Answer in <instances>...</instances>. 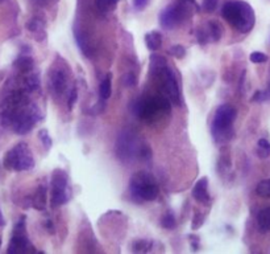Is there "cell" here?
Returning <instances> with one entry per match:
<instances>
[{"label": "cell", "mask_w": 270, "mask_h": 254, "mask_svg": "<svg viewBox=\"0 0 270 254\" xmlns=\"http://www.w3.org/2000/svg\"><path fill=\"white\" fill-rule=\"evenodd\" d=\"M161 225L162 228H165L168 231H172L174 228L177 227V220L174 215L172 212H166L161 219Z\"/></svg>", "instance_id": "obj_25"}, {"label": "cell", "mask_w": 270, "mask_h": 254, "mask_svg": "<svg viewBox=\"0 0 270 254\" xmlns=\"http://www.w3.org/2000/svg\"><path fill=\"white\" fill-rule=\"evenodd\" d=\"M259 228L263 232H270V208H264L257 216Z\"/></svg>", "instance_id": "obj_18"}, {"label": "cell", "mask_w": 270, "mask_h": 254, "mask_svg": "<svg viewBox=\"0 0 270 254\" xmlns=\"http://www.w3.org/2000/svg\"><path fill=\"white\" fill-rule=\"evenodd\" d=\"M3 166L5 170L15 172L32 170L34 167V159L28 144L20 142L8 150L3 158Z\"/></svg>", "instance_id": "obj_4"}, {"label": "cell", "mask_w": 270, "mask_h": 254, "mask_svg": "<svg viewBox=\"0 0 270 254\" xmlns=\"http://www.w3.org/2000/svg\"><path fill=\"white\" fill-rule=\"evenodd\" d=\"M169 53L173 57H176V58H183L186 56V49L182 45H180V44H177V45H173L170 48Z\"/></svg>", "instance_id": "obj_30"}, {"label": "cell", "mask_w": 270, "mask_h": 254, "mask_svg": "<svg viewBox=\"0 0 270 254\" xmlns=\"http://www.w3.org/2000/svg\"><path fill=\"white\" fill-rule=\"evenodd\" d=\"M124 82H125V85H127V86H133V85L136 84L135 76H133L132 73H128L127 76H125V78H124Z\"/></svg>", "instance_id": "obj_34"}, {"label": "cell", "mask_w": 270, "mask_h": 254, "mask_svg": "<svg viewBox=\"0 0 270 254\" xmlns=\"http://www.w3.org/2000/svg\"><path fill=\"white\" fill-rule=\"evenodd\" d=\"M145 44L150 50H158L162 45V36L160 32H149L145 34Z\"/></svg>", "instance_id": "obj_14"}, {"label": "cell", "mask_w": 270, "mask_h": 254, "mask_svg": "<svg viewBox=\"0 0 270 254\" xmlns=\"http://www.w3.org/2000/svg\"><path fill=\"white\" fill-rule=\"evenodd\" d=\"M249 60L253 62V64H264L268 61V56L263 52H252L251 56H249Z\"/></svg>", "instance_id": "obj_29"}, {"label": "cell", "mask_w": 270, "mask_h": 254, "mask_svg": "<svg viewBox=\"0 0 270 254\" xmlns=\"http://www.w3.org/2000/svg\"><path fill=\"white\" fill-rule=\"evenodd\" d=\"M119 0H96V7L100 12H111L116 8Z\"/></svg>", "instance_id": "obj_24"}, {"label": "cell", "mask_w": 270, "mask_h": 254, "mask_svg": "<svg viewBox=\"0 0 270 254\" xmlns=\"http://www.w3.org/2000/svg\"><path fill=\"white\" fill-rule=\"evenodd\" d=\"M236 109L228 105V103L220 105L216 109L214 121H212V125H211V134H212L215 142L223 143V142L232 139V125L233 122L236 121Z\"/></svg>", "instance_id": "obj_2"}, {"label": "cell", "mask_w": 270, "mask_h": 254, "mask_svg": "<svg viewBox=\"0 0 270 254\" xmlns=\"http://www.w3.org/2000/svg\"><path fill=\"white\" fill-rule=\"evenodd\" d=\"M257 156H259L260 159H267V158L270 156V143L268 139L261 138L257 142Z\"/></svg>", "instance_id": "obj_20"}, {"label": "cell", "mask_w": 270, "mask_h": 254, "mask_svg": "<svg viewBox=\"0 0 270 254\" xmlns=\"http://www.w3.org/2000/svg\"><path fill=\"white\" fill-rule=\"evenodd\" d=\"M38 138H40V141L42 142V144H44V147L46 148V150H49L50 147H52L53 141L52 138H50L49 135V131L45 129H42L40 133H38Z\"/></svg>", "instance_id": "obj_27"}, {"label": "cell", "mask_w": 270, "mask_h": 254, "mask_svg": "<svg viewBox=\"0 0 270 254\" xmlns=\"http://www.w3.org/2000/svg\"><path fill=\"white\" fill-rule=\"evenodd\" d=\"M184 1H187L190 4H195V0H184Z\"/></svg>", "instance_id": "obj_39"}, {"label": "cell", "mask_w": 270, "mask_h": 254, "mask_svg": "<svg viewBox=\"0 0 270 254\" xmlns=\"http://www.w3.org/2000/svg\"><path fill=\"white\" fill-rule=\"evenodd\" d=\"M158 78L161 81V89L164 91V95L166 98L170 99V102L173 105H180V87H178V82H177L176 74L173 72L169 66L162 65L160 68H157Z\"/></svg>", "instance_id": "obj_9"}, {"label": "cell", "mask_w": 270, "mask_h": 254, "mask_svg": "<svg viewBox=\"0 0 270 254\" xmlns=\"http://www.w3.org/2000/svg\"><path fill=\"white\" fill-rule=\"evenodd\" d=\"M147 4L148 0H133V5H135V8H137V9H143Z\"/></svg>", "instance_id": "obj_36"}, {"label": "cell", "mask_w": 270, "mask_h": 254, "mask_svg": "<svg viewBox=\"0 0 270 254\" xmlns=\"http://www.w3.org/2000/svg\"><path fill=\"white\" fill-rule=\"evenodd\" d=\"M196 40H198L199 44H202V45H204V44H207V42L210 41V34H208V30H207L206 28H199L198 30H196Z\"/></svg>", "instance_id": "obj_28"}, {"label": "cell", "mask_w": 270, "mask_h": 254, "mask_svg": "<svg viewBox=\"0 0 270 254\" xmlns=\"http://www.w3.org/2000/svg\"><path fill=\"white\" fill-rule=\"evenodd\" d=\"M207 30H208V34H210V38L212 41H219L221 38V27L215 20L208 21V24H207Z\"/></svg>", "instance_id": "obj_21"}, {"label": "cell", "mask_w": 270, "mask_h": 254, "mask_svg": "<svg viewBox=\"0 0 270 254\" xmlns=\"http://www.w3.org/2000/svg\"><path fill=\"white\" fill-rule=\"evenodd\" d=\"M256 194L260 198L270 199V180H261L256 187Z\"/></svg>", "instance_id": "obj_23"}, {"label": "cell", "mask_w": 270, "mask_h": 254, "mask_svg": "<svg viewBox=\"0 0 270 254\" xmlns=\"http://www.w3.org/2000/svg\"><path fill=\"white\" fill-rule=\"evenodd\" d=\"M25 216L20 217L17 224L13 228V236H12L11 241H9V247H8V253L9 254H17V253H26L30 251V243L28 237H26V229H25Z\"/></svg>", "instance_id": "obj_10"}, {"label": "cell", "mask_w": 270, "mask_h": 254, "mask_svg": "<svg viewBox=\"0 0 270 254\" xmlns=\"http://www.w3.org/2000/svg\"><path fill=\"white\" fill-rule=\"evenodd\" d=\"M13 66H15L19 72L29 73L32 72V69H33V58L23 54V56H20L19 58H16V61L13 62Z\"/></svg>", "instance_id": "obj_13"}, {"label": "cell", "mask_w": 270, "mask_h": 254, "mask_svg": "<svg viewBox=\"0 0 270 254\" xmlns=\"http://www.w3.org/2000/svg\"><path fill=\"white\" fill-rule=\"evenodd\" d=\"M38 85H40V81H38V77L36 74H32V73H28V76L24 78V89H25L28 93H32V91L37 90Z\"/></svg>", "instance_id": "obj_19"}, {"label": "cell", "mask_w": 270, "mask_h": 254, "mask_svg": "<svg viewBox=\"0 0 270 254\" xmlns=\"http://www.w3.org/2000/svg\"><path fill=\"white\" fill-rule=\"evenodd\" d=\"M116 154L123 162H131L135 158H143L147 159L150 158V150L147 146L140 144L137 137L133 134L124 131L120 137L117 138L116 142Z\"/></svg>", "instance_id": "obj_5"}, {"label": "cell", "mask_w": 270, "mask_h": 254, "mask_svg": "<svg viewBox=\"0 0 270 254\" xmlns=\"http://www.w3.org/2000/svg\"><path fill=\"white\" fill-rule=\"evenodd\" d=\"M77 98H78V91H77V87H74L70 93V97H69L68 101V107L72 110L73 106H74V103L77 102Z\"/></svg>", "instance_id": "obj_33"}, {"label": "cell", "mask_w": 270, "mask_h": 254, "mask_svg": "<svg viewBox=\"0 0 270 254\" xmlns=\"http://www.w3.org/2000/svg\"><path fill=\"white\" fill-rule=\"evenodd\" d=\"M221 16L241 33H248L255 27V11L243 0H232L225 3L221 8Z\"/></svg>", "instance_id": "obj_1"}, {"label": "cell", "mask_w": 270, "mask_h": 254, "mask_svg": "<svg viewBox=\"0 0 270 254\" xmlns=\"http://www.w3.org/2000/svg\"><path fill=\"white\" fill-rule=\"evenodd\" d=\"M45 203H46V190L45 187L41 186L38 187L37 192L32 199V207L36 209H40V211H44L45 209Z\"/></svg>", "instance_id": "obj_17"}, {"label": "cell", "mask_w": 270, "mask_h": 254, "mask_svg": "<svg viewBox=\"0 0 270 254\" xmlns=\"http://www.w3.org/2000/svg\"><path fill=\"white\" fill-rule=\"evenodd\" d=\"M129 191H131L132 199L137 203L154 200L157 199L158 192H160L154 176L147 171H140L132 176Z\"/></svg>", "instance_id": "obj_3"}, {"label": "cell", "mask_w": 270, "mask_h": 254, "mask_svg": "<svg viewBox=\"0 0 270 254\" xmlns=\"http://www.w3.org/2000/svg\"><path fill=\"white\" fill-rule=\"evenodd\" d=\"M5 225V220H4L3 215H1V211H0V227H4Z\"/></svg>", "instance_id": "obj_38"}, {"label": "cell", "mask_w": 270, "mask_h": 254, "mask_svg": "<svg viewBox=\"0 0 270 254\" xmlns=\"http://www.w3.org/2000/svg\"><path fill=\"white\" fill-rule=\"evenodd\" d=\"M74 36L77 42H78V46L81 48V50H82V53L85 54V56L90 57L91 54H92V48H91L90 42L87 41V38L83 36V32H81V30L75 28Z\"/></svg>", "instance_id": "obj_16"}, {"label": "cell", "mask_w": 270, "mask_h": 254, "mask_svg": "<svg viewBox=\"0 0 270 254\" xmlns=\"http://www.w3.org/2000/svg\"><path fill=\"white\" fill-rule=\"evenodd\" d=\"M170 99L164 97L158 98H145L136 101L133 106V113L136 117L147 122H152L157 119V115L161 113L170 111Z\"/></svg>", "instance_id": "obj_6"}, {"label": "cell", "mask_w": 270, "mask_h": 254, "mask_svg": "<svg viewBox=\"0 0 270 254\" xmlns=\"http://www.w3.org/2000/svg\"><path fill=\"white\" fill-rule=\"evenodd\" d=\"M187 1L180 0V3L172 4L169 7H166L164 11L160 13V24L164 29H173L176 28L180 21H183L188 15V8Z\"/></svg>", "instance_id": "obj_8"}, {"label": "cell", "mask_w": 270, "mask_h": 254, "mask_svg": "<svg viewBox=\"0 0 270 254\" xmlns=\"http://www.w3.org/2000/svg\"><path fill=\"white\" fill-rule=\"evenodd\" d=\"M72 199V191L69 186V176L64 170H56L52 174V204L53 208H58L66 204Z\"/></svg>", "instance_id": "obj_7"}, {"label": "cell", "mask_w": 270, "mask_h": 254, "mask_svg": "<svg viewBox=\"0 0 270 254\" xmlns=\"http://www.w3.org/2000/svg\"><path fill=\"white\" fill-rule=\"evenodd\" d=\"M68 73L65 72L62 68H56L50 73V90L53 94L58 95L64 94L66 87H68Z\"/></svg>", "instance_id": "obj_11"}, {"label": "cell", "mask_w": 270, "mask_h": 254, "mask_svg": "<svg viewBox=\"0 0 270 254\" xmlns=\"http://www.w3.org/2000/svg\"><path fill=\"white\" fill-rule=\"evenodd\" d=\"M219 0H203V9L206 12H214L218 7Z\"/></svg>", "instance_id": "obj_31"}, {"label": "cell", "mask_w": 270, "mask_h": 254, "mask_svg": "<svg viewBox=\"0 0 270 254\" xmlns=\"http://www.w3.org/2000/svg\"><path fill=\"white\" fill-rule=\"evenodd\" d=\"M152 247H153L152 241H148V240H137V241L133 243L132 251L136 252V253H147V252L152 251Z\"/></svg>", "instance_id": "obj_22"}, {"label": "cell", "mask_w": 270, "mask_h": 254, "mask_svg": "<svg viewBox=\"0 0 270 254\" xmlns=\"http://www.w3.org/2000/svg\"><path fill=\"white\" fill-rule=\"evenodd\" d=\"M0 244H1V239H0Z\"/></svg>", "instance_id": "obj_41"}, {"label": "cell", "mask_w": 270, "mask_h": 254, "mask_svg": "<svg viewBox=\"0 0 270 254\" xmlns=\"http://www.w3.org/2000/svg\"><path fill=\"white\" fill-rule=\"evenodd\" d=\"M99 94L101 99H108L112 94V74L108 73L107 76L101 80L100 87H99Z\"/></svg>", "instance_id": "obj_15"}, {"label": "cell", "mask_w": 270, "mask_h": 254, "mask_svg": "<svg viewBox=\"0 0 270 254\" xmlns=\"http://www.w3.org/2000/svg\"><path fill=\"white\" fill-rule=\"evenodd\" d=\"M192 198L203 205L210 204V195H208V179L203 176L196 182L192 188Z\"/></svg>", "instance_id": "obj_12"}, {"label": "cell", "mask_w": 270, "mask_h": 254, "mask_svg": "<svg viewBox=\"0 0 270 254\" xmlns=\"http://www.w3.org/2000/svg\"><path fill=\"white\" fill-rule=\"evenodd\" d=\"M26 28H28V30L32 32V33H38V32L44 30V23H42L41 19L33 17V19H30L29 21L26 23Z\"/></svg>", "instance_id": "obj_26"}, {"label": "cell", "mask_w": 270, "mask_h": 254, "mask_svg": "<svg viewBox=\"0 0 270 254\" xmlns=\"http://www.w3.org/2000/svg\"><path fill=\"white\" fill-rule=\"evenodd\" d=\"M268 93H264V91H256V94L253 95V101H265L268 98Z\"/></svg>", "instance_id": "obj_35"}, {"label": "cell", "mask_w": 270, "mask_h": 254, "mask_svg": "<svg viewBox=\"0 0 270 254\" xmlns=\"http://www.w3.org/2000/svg\"><path fill=\"white\" fill-rule=\"evenodd\" d=\"M3 1H4V0H0V3H3Z\"/></svg>", "instance_id": "obj_40"}, {"label": "cell", "mask_w": 270, "mask_h": 254, "mask_svg": "<svg viewBox=\"0 0 270 254\" xmlns=\"http://www.w3.org/2000/svg\"><path fill=\"white\" fill-rule=\"evenodd\" d=\"M203 223H204V216L200 215V213H196L194 219H192V229H194V231L199 229V228L203 225Z\"/></svg>", "instance_id": "obj_32"}, {"label": "cell", "mask_w": 270, "mask_h": 254, "mask_svg": "<svg viewBox=\"0 0 270 254\" xmlns=\"http://www.w3.org/2000/svg\"><path fill=\"white\" fill-rule=\"evenodd\" d=\"M34 3L38 4V5H46V4H49L52 0H33Z\"/></svg>", "instance_id": "obj_37"}]
</instances>
